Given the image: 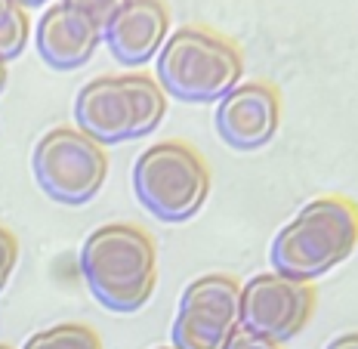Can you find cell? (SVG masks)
Segmentation results:
<instances>
[{
  "mask_svg": "<svg viewBox=\"0 0 358 349\" xmlns=\"http://www.w3.org/2000/svg\"><path fill=\"white\" fill-rule=\"evenodd\" d=\"M37 53L56 71H74L93 59L102 25L69 3H53L37 22Z\"/></svg>",
  "mask_w": 358,
  "mask_h": 349,
  "instance_id": "obj_11",
  "label": "cell"
},
{
  "mask_svg": "<svg viewBox=\"0 0 358 349\" xmlns=\"http://www.w3.org/2000/svg\"><path fill=\"white\" fill-rule=\"evenodd\" d=\"M3 90H6V65L0 62V93H3Z\"/></svg>",
  "mask_w": 358,
  "mask_h": 349,
  "instance_id": "obj_20",
  "label": "cell"
},
{
  "mask_svg": "<svg viewBox=\"0 0 358 349\" xmlns=\"http://www.w3.org/2000/svg\"><path fill=\"white\" fill-rule=\"evenodd\" d=\"M16 3L22 6V10H31V6H43L47 0H16Z\"/></svg>",
  "mask_w": 358,
  "mask_h": 349,
  "instance_id": "obj_19",
  "label": "cell"
},
{
  "mask_svg": "<svg viewBox=\"0 0 358 349\" xmlns=\"http://www.w3.org/2000/svg\"><path fill=\"white\" fill-rule=\"evenodd\" d=\"M241 53L207 28H176L158 53V84L179 102H220L241 84Z\"/></svg>",
  "mask_w": 358,
  "mask_h": 349,
  "instance_id": "obj_3",
  "label": "cell"
},
{
  "mask_svg": "<svg viewBox=\"0 0 358 349\" xmlns=\"http://www.w3.org/2000/svg\"><path fill=\"white\" fill-rule=\"evenodd\" d=\"M315 313V287L290 281L278 272L253 276L241 287V331L253 337L287 343Z\"/></svg>",
  "mask_w": 358,
  "mask_h": 349,
  "instance_id": "obj_7",
  "label": "cell"
},
{
  "mask_svg": "<svg viewBox=\"0 0 358 349\" xmlns=\"http://www.w3.org/2000/svg\"><path fill=\"white\" fill-rule=\"evenodd\" d=\"M155 349H173V346H155Z\"/></svg>",
  "mask_w": 358,
  "mask_h": 349,
  "instance_id": "obj_22",
  "label": "cell"
},
{
  "mask_svg": "<svg viewBox=\"0 0 358 349\" xmlns=\"http://www.w3.org/2000/svg\"><path fill=\"white\" fill-rule=\"evenodd\" d=\"M170 31L167 6L161 0H124L102 25V41L127 69L152 62Z\"/></svg>",
  "mask_w": 358,
  "mask_h": 349,
  "instance_id": "obj_9",
  "label": "cell"
},
{
  "mask_svg": "<svg viewBox=\"0 0 358 349\" xmlns=\"http://www.w3.org/2000/svg\"><path fill=\"white\" fill-rule=\"evenodd\" d=\"M80 276L90 294L111 313H139L158 285V250L145 229L106 222L80 248Z\"/></svg>",
  "mask_w": 358,
  "mask_h": 349,
  "instance_id": "obj_1",
  "label": "cell"
},
{
  "mask_svg": "<svg viewBox=\"0 0 358 349\" xmlns=\"http://www.w3.org/2000/svg\"><path fill=\"white\" fill-rule=\"evenodd\" d=\"M124 84L133 99V139H143L158 130L167 115V93L152 74H124Z\"/></svg>",
  "mask_w": 358,
  "mask_h": 349,
  "instance_id": "obj_12",
  "label": "cell"
},
{
  "mask_svg": "<svg viewBox=\"0 0 358 349\" xmlns=\"http://www.w3.org/2000/svg\"><path fill=\"white\" fill-rule=\"evenodd\" d=\"M22 349H102V337L90 325L62 322L31 334Z\"/></svg>",
  "mask_w": 358,
  "mask_h": 349,
  "instance_id": "obj_13",
  "label": "cell"
},
{
  "mask_svg": "<svg viewBox=\"0 0 358 349\" xmlns=\"http://www.w3.org/2000/svg\"><path fill=\"white\" fill-rule=\"evenodd\" d=\"M324 349H358V331H349V334H340L334 337Z\"/></svg>",
  "mask_w": 358,
  "mask_h": 349,
  "instance_id": "obj_18",
  "label": "cell"
},
{
  "mask_svg": "<svg viewBox=\"0 0 358 349\" xmlns=\"http://www.w3.org/2000/svg\"><path fill=\"white\" fill-rule=\"evenodd\" d=\"M216 133L229 148L257 152L268 145L281 124V96L266 80H248L229 90L216 106Z\"/></svg>",
  "mask_w": 358,
  "mask_h": 349,
  "instance_id": "obj_8",
  "label": "cell"
},
{
  "mask_svg": "<svg viewBox=\"0 0 358 349\" xmlns=\"http://www.w3.org/2000/svg\"><path fill=\"white\" fill-rule=\"evenodd\" d=\"M16 263H19V238L6 226H0V291L6 287Z\"/></svg>",
  "mask_w": 358,
  "mask_h": 349,
  "instance_id": "obj_15",
  "label": "cell"
},
{
  "mask_svg": "<svg viewBox=\"0 0 358 349\" xmlns=\"http://www.w3.org/2000/svg\"><path fill=\"white\" fill-rule=\"evenodd\" d=\"M0 349H13V346L10 343H0Z\"/></svg>",
  "mask_w": 358,
  "mask_h": 349,
  "instance_id": "obj_21",
  "label": "cell"
},
{
  "mask_svg": "<svg viewBox=\"0 0 358 349\" xmlns=\"http://www.w3.org/2000/svg\"><path fill=\"white\" fill-rule=\"evenodd\" d=\"M31 170L41 192L56 204H90L108 176V155L78 127H53L37 139Z\"/></svg>",
  "mask_w": 358,
  "mask_h": 349,
  "instance_id": "obj_5",
  "label": "cell"
},
{
  "mask_svg": "<svg viewBox=\"0 0 358 349\" xmlns=\"http://www.w3.org/2000/svg\"><path fill=\"white\" fill-rule=\"evenodd\" d=\"M229 349H281L278 343H272V340H263V337H253L248 331H238L232 337V343Z\"/></svg>",
  "mask_w": 358,
  "mask_h": 349,
  "instance_id": "obj_17",
  "label": "cell"
},
{
  "mask_svg": "<svg viewBox=\"0 0 358 349\" xmlns=\"http://www.w3.org/2000/svg\"><path fill=\"white\" fill-rule=\"evenodd\" d=\"M133 192L161 222H185L210 195V170L195 145L164 139L148 145L133 164Z\"/></svg>",
  "mask_w": 358,
  "mask_h": 349,
  "instance_id": "obj_4",
  "label": "cell"
},
{
  "mask_svg": "<svg viewBox=\"0 0 358 349\" xmlns=\"http://www.w3.org/2000/svg\"><path fill=\"white\" fill-rule=\"evenodd\" d=\"M28 37H31L28 13L16 0H0V62L6 65L25 53Z\"/></svg>",
  "mask_w": 358,
  "mask_h": 349,
  "instance_id": "obj_14",
  "label": "cell"
},
{
  "mask_svg": "<svg viewBox=\"0 0 358 349\" xmlns=\"http://www.w3.org/2000/svg\"><path fill=\"white\" fill-rule=\"evenodd\" d=\"M358 244V204L346 195H322L275 235L268 259L272 272L312 285L340 266Z\"/></svg>",
  "mask_w": 358,
  "mask_h": 349,
  "instance_id": "obj_2",
  "label": "cell"
},
{
  "mask_svg": "<svg viewBox=\"0 0 358 349\" xmlns=\"http://www.w3.org/2000/svg\"><path fill=\"white\" fill-rule=\"evenodd\" d=\"M241 331V285L232 276H201L185 285L173 318V349H229Z\"/></svg>",
  "mask_w": 358,
  "mask_h": 349,
  "instance_id": "obj_6",
  "label": "cell"
},
{
  "mask_svg": "<svg viewBox=\"0 0 358 349\" xmlns=\"http://www.w3.org/2000/svg\"><path fill=\"white\" fill-rule=\"evenodd\" d=\"M74 124L99 145L133 139V99L124 74H102L80 87L74 99Z\"/></svg>",
  "mask_w": 358,
  "mask_h": 349,
  "instance_id": "obj_10",
  "label": "cell"
},
{
  "mask_svg": "<svg viewBox=\"0 0 358 349\" xmlns=\"http://www.w3.org/2000/svg\"><path fill=\"white\" fill-rule=\"evenodd\" d=\"M62 3H69V6H74V10L87 13L90 19H96L99 25H106V19L124 3V0H62Z\"/></svg>",
  "mask_w": 358,
  "mask_h": 349,
  "instance_id": "obj_16",
  "label": "cell"
}]
</instances>
